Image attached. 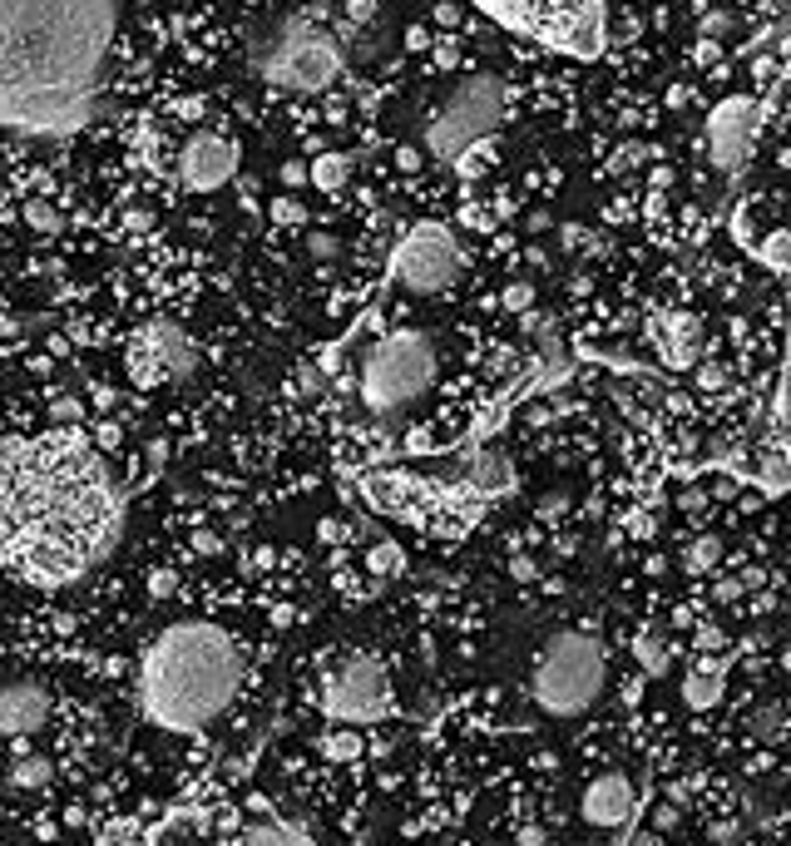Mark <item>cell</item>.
Instances as JSON below:
<instances>
[{
  "label": "cell",
  "instance_id": "obj_49",
  "mask_svg": "<svg viewBox=\"0 0 791 846\" xmlns=\"http://www.w3.org/2000/svg\"><path fill=\"white\" fill-rule=\"evenodd\" d=\"M717 55H723V50H717L713 40H703V45H697V65H717Z\"/></svg>",
  "mask_w": 791,
  "mask_h": 846
},
{
  "label": "cell",
  "instance_id": "obj_48",
  "mask_svg": "<svg viewBox=\"0 0 791 846\" xmlns=\"http://www.w3.org/2000/svg\"><path fill=\"white\" fill-rule=\"evenodd\" d=\"M549 228H554V218H549L544 208H534V213H530V233H549Z\"/></svg>",
  "mask_w": 791,
  "mask_h": 846
},
{
  "label": "cell",
  "instance_id": "obj_34",
  "mask_svg": "<svg viewBox=\"0 0 791 846\" xmlns=\"http://www.w3.org/2000/svg\"><path fill=\"white\" fill-rule=\"evenodd\" d=\"M530 302H534V288H530V282H515V288H505V308L525 312Z\"/></svg>",
  "mask_w": 791,
  "mask_h": 846
},
{
  "label": "cell",
  "instance_id": "obj_36",
  "mask_svg": "<svg viewBox=\"0 0 791 846\" xmlns=\"http://www.w3.org/2000/svg\"><path fill=\"white\" fill-rule=\"evenodd\" d=\"M420 159H426V154H420V144H400V149H396V164L406 169V173H416Z\"/></svg>",
  "mask_w": 791,
  "mask_h": 846
},
{
  "label": "cell",
  "instance_id": "obj_7",
  "mask_svg": "<svg viewBox=\"0 0 791 846\" xmlns=\"http://www.w3.org/2000/svg\"><path fill=\"white\" fill-rule=\"evenodd\" d=\"M470 6L485 10L490 20H500L515 35L539 40V45L574 60H594L609 40L603 0H470Z\"/></svg>",
  "mask_w": 791,
  "mask_h": 846
},
{
  "label": "cell",
  "instance_id": "obj_41",
  "mask_svg": "<svg viewBox=\"0 0 791 846\" xmlns=\"http://www.w3.org/2000/svg\"><path fill=\"white\" fill-rule=\"evenodd\" d=\"M173 109H179V119H199V115H203V109H209V105H203V95H199V99L189 95V99H179V105H173Z\"/></svg>",
  "mask_w": 791,
  "mask_h": 846
},
{
  "label": "cell",
  "instance_id": "obj_10",
  "mask_svg": "<svg viewBox=\"0 0 791 846\" xmlns=\"http://www.w3.org/2000/svg\"><path fill=\"white\" fill-rule=\"evenodd\" d=\"M466 272V253H460L456 233L446 223H410L406 238L396 243L392 253V278L406 292H420V298H436L450 282Z\"/></svg>",
  "mask_w": 791,
  "mask_h": 846
},
{
  "label": "cell",
  "instance_id": "obj_27",
  "mask_svg": "<svg viewBox=\"0 0 791 846\" xmlns=\"http://www.w3.org/2000/svg\"><path fill=\"white\" fill-rule=\"evenodd\" d=\"M267 213H272V223H282V228H302L307 223L302 199H292V193H277V199L267 203Z\"/></svg>",
  "mask_w": 791,
  "mask_h": 846
},
{
  "label": "cell",
  "instance_id": "obj_46",
  "mask_svg": "<svg viewBox=\"0 0 791 846\" xmlns=\"http://www.w3.org/2000/svg\"><path fill=\"white\" fill-rule=\"evenodd\" d=\"M510 575H515V579H534V575H539V569H534V559H525V555H520V559H510Z\"/></svg>",
  "mask_w": 791,
  "mask_h": 846
},
{
  "label": "cell",
  "instance_id": "obj_45",
  "mask_svg": "<svg viewBox=\"0 0 791 846\" xmlns=\"http://www.w3.org/2000/svg\"><path fill=\"white\" fill-rule=\"evenodd\" d=\"M193 549H199V555H218V549H223V539H218V535H209V529H203V535L193 539Z\"/></svg>",
  "mask_w": 791,
  "mask_h": 846
},
{
  "label": "cell",
  "instance_id": "obj_40",
  "mask_svg": "<svg viewBox=\"0 0 791 846\" xmlns=\"http://www.w3.org/2000/svg\"><path fill=\"white\" fill-rule=\"evenodd\" d=\"M629 529H633L639 539H649L653 529H659V520H653V515H629Z\"/></svg>",
  "mask_w": 791,
  "mask_h": 846
},
{
  "label": "cell",
  "instance_id": "obj_42",
  "mask_svg": "<svg viewBox=\"0 0 791 846\" xmlns=\"http://www.w3.org/2000/svg\"><path fill=\"white\" fill-rule=\"evenodd\" d=\"M342 535H346L342 520H322V525H317V539H327V545H332V539H342Z\"/></svg>",
  "mask_w": 791,
  "mask_h": 846
},
{
  "label": "cell",
  "instance_id": "obj_33",
  "mask_svg": "<svg viewBox=\"0 0 791 846\" xmlns=\"http://www.w3.org/2000/svg\"><path fill=\"white\" fill-rule=\"evenodd\" d=\"M697 386H703V392H723L727 372H723V366H703V362H697Z\"/></svg>",
  "mask_w": 791,
  "mask_h": 846
},
{
  "label": "cell",
  "instance_id": "obj_24",
  "mask_svg": "<svg viewBox=\"0 0 791 846\" xmlns=\"http://www.w3.org/2000/svg\"><path fill=\"white\" fill-rule=\"evenodd\" d=\"M717 559H723V539H717V535H697L693 545L683 549V569H687V575H713Z\"/></svg>",
  "mask_w": 791,
  "mask_h": 846
},
{
  "label": "cell",
  "instance_id": "obj_30",
  "mask_svg": "<svg viewBox=\"0 0 791 846\" xmlns=\"http://www.w3.org/2000/svg\"><path fill=\"white\" fill-rule=\"evenodd\" d=\"M79 416H85V401H79V396H55V401H50V421L55 426H75Z\"/></svg>",
  "mask_w": 791,
  "mask_h": 846
},
{
  "label": "cell",
  "instance_id": "obj_1",
  "mask_svg": "<svg viewBox=\"0 0 791 846\" xmlns=\"http://www.w3.org/2000/svg\"><path fill=\"white\" fill-rule=\"evenodd\" d=\"M125 495L85 436L0 441V565L35 585H70L109 555Z\"/></svg>",
  "mask_w": 791,
  "mask_h": 846
},
{
  "label": "cell",
  "instance_id": "obj_21",
  "mask_svg": "<svg viewBox=\"0 0 791 846\" xmlns=\"http://www.w3.org/2000/svg\"><path fill=\"white\" fill-rule=\"evenodd\" d=\"M633 658H639L643 678H663L667 668H673V649H667V639L659 629H643V634H633Z\"/></svg>",
  "mask_w": 791,
  "mask_h": 846
},
{
  "label": "cell",
  "instance_id": "obj_3",
  "mask_svg": "<svg viewBox=\"0 0 791 846\" xmlns=\"http://www.w3.org/2000/svg\"><path fill=\"white\" fill-rule=\"evenodd\" d=\"M243 688V654L228 629L179 619L169 624L139 664V708L163 732H199L228 713Z\"/></svg>",
  "mask_w": 791,
  "mask_h": 846
},
{
  "label": "cell",
  "instance_id": "obj_51",
  "mask_svg": "<svg viewBox=\"0 0 791 846\" xmlns=\"http://www.w3.org/2000/svg\"><path fill=\"white\" fill-rule=\"evenodd\" d=\"M253 565H258V569H272V565H277V555L263 545V549H253Z\"/></svg>",
  "mask_w": 791,
  "mask_h": 846
},
{
  "label": "cell",
  "instance_id": "obj_52",
  "mask_svg": "<svg viewBox=\"0 0 791 846\" xmlns=\"http://www.w3.org/2000/svg\"><path fill=\"white\" fill-rule=\"evenodd\" d=\"M436 20H440V25H456L460 10H456V6H440V10H436Z\"/></svg>",
  "mask_w": 791,
  "mask_h": 846
},
{
  "label": "cell",
  "instance_id": "obj_50",
  "mask_svg": "<svg viewBox=\"0 0 791 846\" xmlns=\"http://www.w3.org/2000/svg\"><path fill=\"white\" fill-rule=\"evenodd\" d=\"M406 45H410V50H426V45H430V35H426L420 25H410V30H406Z\"/></svg>",
  "mask_w": 791,
  "mask_h": 846
},
{
  "label": "cell",
  "instance_id": "obj_26",
  "mask_svg": "<svg viewBox=\"0 0 791 846\" xmlns=\"http://www.w3.org/2000/svg\"><path fill=\"white\" fill-rule=\"evenodd\" d=\"M747 732H752V742H777L782 738V703H767V708L747 722Z\"/></svg>",
  "mask_w": 791,
  "mask_h": 846
},
{
  "label": "cell",
  "instance_id": "obj_2",
  "mask_svg": "<svg viewBox=\"0 0 791 846\" xmlns=\"http://www.w3.org/2000/svg\"><path fill=\"white\" fill-rule=\"evenodd\" d=\"M119 0H0V129L65 139L99 115Z\"/></svg>",
  "mask_w": 791,
  "mask_h": 846
},
{
  "label": "cell",
  "instance_id": "obj_13",
  "mask_svg": "<svg viewBox=\"0 0 791 846\" xmlns=\"http://www.w3.org/2000/svg\"><path fill=\"white\" fill-rule=\"evenodd\" d=\"M238 173V144L223 135H193L179 149V179L189 193H213Z\"/></svg>",
  "mask_w": 791,
  "mask_h": 846
},
{
  "label": "cell",
  "instance_id": "obj_5",
  "mask_svg": "<svg viewBox=\"0 0 791 846\" xmlns=\"http://www.w3.org/2000/svg\"><path fill=\"white\" fill-rule=\"evenodd\" d=\"M609 683V654L603 639L589 629H559L544 639L530 664V698L544 718H579L599 703Z\"/></svg>",
  "mask_w": 791,
  "mask_h": 846
},
{
  "label": "cell",
  "instance_id": "obj_54",
  "mask_svg": "<svg viewBox=\"0 0 791 846\" xmlns=\"http://www.w3.org/2000/svg\"><path fill=\"white\" fill-rule=\"evenodd\" d=\"M243 6H263V0H243Z\"/></svg>",
  "mask_w": 791,
  "mask_h": 846
},
{
  "label": "cell",
  "instance_id": "obj_37",
  "mask_svg": "<svg viewBox=\"0 0 791 846\" xmlns=\"http://www.w3.org/2000/svg\"><path fill=\"white\" fill-rule=\"evenodd\" d=\"M520 846H544V842H549V832H544L539 827V822H525V827H520V837H515Z\"/></svg>",
  "mask_w": 791,
  "mask_h": 846
},
{
  "label": "cell",
  "instance_id": "obj_29",
  "mask_svg": "<svg viewBox=\"0 0 791 846\" xmlns=\"http://www.w3.org/2000/svg\"><path fill=\"white\" fill-rule=\"evenodd\" d=\"M307 253H312L317 263H332L336 253H342V243H336V233H327V228H317V233H307Z\"/></svg>",
  "mask_w": 791,
  "mask_h": 846
},
{
  "label": "cell",
  "instance_id": "obj_25",
  "mask_svg": "<svg viewBox=\"0 0 791 846\" xmlns=\"http://www.w3.org/2000/svg\"><path fill=\"white\" fill-rule=\"evenodd\" d=\"M366 569L382 575V579H392V575L406 569V549H400L396 539H376V545H366Z\"/></svg>",
  "mask_w": 791,
  "mask_h": 846
},
{
  "label": "cell",
  "instance_id": "obj_31",
  "mask_svg": "<svg viewBox=\"0 0 791 846\" xmlns=\"http://www.w3.org/2000/svg\"><path fill=\"white\" fill-rule=\"evenodd\" d=\"M346 20H352L356 30L372 25V20H376V0H346Z\"/></svg>",
  "mask_w": 791,
  "mask_h": 846
},
{
  "label": "cell",
  "instance_id": "obj_44",
  "mask_svg": "<svg viewBox=\"0 0 791 846\" xmlns=\"http://www.w3.org/2000/svg\"><path fill=\"white\" fill-rule=\"evenodd\" d=\"M564 505H569V495H544L539 501V515L549 520V515H564Z\"/></svg>",
  "mask_w": 791,
  "mask_h": 846
},
{
  "label": "cell",
  "instance_id": "obj_43",
  "mask_svg": "<svg viewBox=\"0 0 791 846\" xmlns=\"http://www.w3.org/2000/svg\"><path fill=\"white\" fill-rule=\"evenodd\" d=\"M742 579H723V585H717V599H723V604H733V599H742Z\"/></svg>",
  "mask_w": 791,
  "mask_h": 846
},
{
  "label": "cell",
  "instance_id": "obj_11",
  "mask_svg": "<svg viewBox=\"0 0 791 846\" xmlns=\"http://www.w3.org/2000/svg\"><path fill=\"white\" fill-rule=\"evenodd\" d=\"M129 372L139 376L143 386L189 382V376L199 372V346H193V338L173 318H149L139 332H133Z\"/></svg>",
  "mask_w": 791,
  "mask_h": 846
},
{
  "label": "cell",
  "instance_id": "obj_17",
  "mask_svg": "<svg viewBox=\"0 0 791 846\" xmlns=\"http://www.w3.org/2000/svg\"><path fill=\"white\" fill-rule=\"evenodd\" d=\"M727 698V664H697V668H687L683 674V703L693 713H707V708H717V703Z\"/></svg>",
  "mask_w": 791,
  "mask_h": 846
},
{
  "label": "cell",
  "instance_id": "obj_20",
  "mask_svg": "<svg viewBox=\"0 0 791 846\" xmlns=\"http://www.w3.org/2000/svg\"><path fill=\"white\" fill-rule=\"evenodd\" d=\"M10 788L15 792H45L50 782H55V762L45 758V752H25V758L10 762Z\"/></svg>",
  "mask_w": 791,
  "mask_h": 846
},
{
  "label": "cell",
  "instance_id": "obj_18",
  "mask_svg": "<svg viewBox=\"0 0 791 846\" xmlns=\"http://www.w3.org/2000/svg\"><path fill=\"white\" fill-rule=\"evenodd\" d=\"M356 179V159L346 149H322V154L307 164V183H317L322 193H342Z\"/></svg>",
  "mask_w": 791,
  "mask_h": 846
},
{
  "label": "cell",
  "instance_id": "obj_16",
  "mask_svg": "<svg viewBox=\"0 0 791 846\" xmlns=\"http://www.w3.org/2000/svg\"><path fill=\"white\" fill-rule=\"evenodd\" d=\"M653 342H659V356L673 372H687V366L703 362V332H697L693 312H659Z\"/></svg>",
  "mask_w": 791,
  "mask_h": 846
},
{
  "label": "cell",
  "instance_id": "obj_23",
  "mask_svg": "<svg viewBox=\"0 0 791 846\" xmlns=\"http://www.w3.org/2000/svg\"><path fill=\"white\" fill-rule=\"evenodd\" d=\"M757 263H762L767 272H787L791 268V233L787 228H772L762 243H752Z\"/></svg>",
  "mask_w": 791,
  "mask_h": 846
},
{
  "label": "cell",
  "instance_id": "obj_6",
  "mask_svg": "<svg viewBox=\"0 0 791 846\" xmlns=\"http://www.w3.org/2000/svg\"><path fill=\"white\" fill-rule=\"evenodd\" d=\"M505 79L495 69H470L456 75L436 95L426 125H420V149L440 164H460L470 154V144H480L485 135H495V125L505 119Z\"/></svg>",
  "mask_w": 791,
  "mask_h": 846
},
{
  "label": "cell",
  "instance_id": "obj_35",
  "mask_svg": "<svg viewBox=\"0 0 791 846\" xmlns=\"http://www.w3.org/2000/svg\"><path fill=\"white\" fill-rule=\"evenodd\" d=\"M282 183H287V189H302V183H307V164H302V159H287V164H282Z\"/></svg>",
  "mask_w": 791,
  "mask_h": 846
},
{
  "label": "cell",
  "instance_id": "obj_38",
  "mask_svg": "<svg viewBox=\"0 0 791 846\" xmlns=\"http://www.w3.org/2000/svg\"><path fill=\"white\" fill-rule=\"evenodd\" d=\"M149 589H153V599H169L173 595V569H159V575L149 579Z\"/></svg>",
  "mask_w": 791,
  "mask_h": 846
},
{
  "label": "cell",
  "instance_id": "obj_39",
  "mask_svg": "<svg viewBox=\"0 0 791 846\" xmlns=\"http://www.w3.org/2000/svg\"><path fill=\"white\" fill-rule=\"evenodd\" d=\"M639 159H643V144H629V149H623V154H613V173H623V169H629V164H639Z\"/></svg>",
  "mask_w": 791,
  "mask_h": 846
},
{
  "label": "cell",
  "instance_id": "obj_15",
  "mask_svg": "<svg viewBox=\"0 0 791 846\" xmlns=\"http://www.w3.org/2000/svg\"><path fill=\"white\" fill-rule=\"evenodd\" d=\"M633 778H623V772H603V778H594L589 788H584V822L589 827H623V822L633 817Z\"/></svg>",
  "mask_w": 791,
  "mask_h": 846
},
{
  "label": "cell",
  "instance_id": "obj_28",
  "mask_svg": "<svg viewBox=\"0 0 791 846\" xmlns=\"http://www.w3.org/2000/svg\"><path fill=\"white\" fill-rule=\"evenodd\" d=\"M25 228L55 233V228H60V208H55V203H45V199H30V203H25Z\"/></svg>",
  "mask_w": 791,
  "mask_h": 846
},
{
  "label": "cell",
  "instance_id": "obj_19",
  "mask_svg": "<svg viewBox=\"0 0 791 846\" xmlns=\"http://www.w3.org/2000/svg\"><path fill=\"white\" fill-rule=\"evenodd\" d=\"M233 846H317L312 837H307L297 822H277V817H267L258 822V827H248Z\"/></svg>",
  "mask_w": 791,
  "mask_h": 846
},
{
  "label": "cell",
  "instance_id": "obj_14",
  "mask_svg": "<svg viewBox=\"0 0 791 846\" xmlns=\"http://www.w3.org/2000/svg\"><path fill=\"white\" fill-rule=\"evenodd\" d=\"M50 718V693L35 678H10L0 683V732L6 738H30Z\"/></svg>",
  "mask_w": 791,
  "mask_h": 846
},
{
  "label": "cell",
  "instance_id": "obj_53",
  "mask_svg": "<svg viewBox=\"0 0 791 846\" xmlns=\"http://www.w3.org/2000/svg\"><path fill=\"white\" fill-rule=\"evenodd\" d=\"M667 797H673V802H687V797H693V788H687V782H673V788H667Z\"/></svg>",
  "mask_w": 791,
  "mask_h": 846
},
{
  "label": "cell",
  "instance_id": "obj_9",
  "mask_svg": "<svg viewBox=\"0 0 791 846\" xmlns=\"http://www.w3.org/2000/svg\"><path fill=\"white\" fill-rule=\"evenodd\" d=\"M322 713L336 728H372V722L392 718L396 698H392V678H386L382 658L376 654L342 658L322 683Z\"/></svg>",
  "mask_w": 791,
  "mask_h": 846
},
{
  "label": "cell",
  "instance_id": "obj_8",
  "mask_svg": "<svg viewBox=\"0 0 791 846\" xmlns=\"http://www.w3.org/2000/svg\"><path fill=\"white\" fill-rule=\"evenodd\" d=\"M436 342L426 332H392L362 356V401L376 416H396L436 386Z\"/></svg>",
  "mask_w": 791,
  "mask_h": 846
},
{
  "label": "cell",
  "instance_id": "obj_32",
  "mask_svg": "<svg viewBox=\"0 0 791 846\" xmlns=\"http://www.w3.org/2000/svg\"><path fill=\"white\" fill-rule=\"evenodd\" d=\"M693 644H697V654H713V649H723V629H717V624H697Z\"/></svg>",
  "mask_w": 791,
  "mask_h": 846
},
{
  "label": "cell",
  "instance_id": "obj_4",
  "mask_svg": "<svg viewBox=\"0 0 791 846\" xmlns=\"http://www.w3.org/2000/svg\"><path fill=\"white\" fill-rule=\"evenodd\" d=\"M342 45H336L332 30H322V6L292 10L287 20H277L267 30V40L253 50V69L277 89H292V95H322L342 79Z\"/></svg>",
  "mask_w": 791,
  "mask_h": 846
},
{
  "label": "cell",
  "instance_id": "obj_47",
  "mask_svg": "<svg viewBox=\"0 0 791 846\" xmlns=\"http://www.w3.org/2000/svg\"><path fill=\"white\" fill-rule=\"evenodd\" d=\"M119 441V426L115 421H99V431H95V446H115Z\"/></svg>",
  "mask_w": 791,
  "mask_h": 846
},
{
  "label": "cell",
  "instance_id": "obj_12",
  "mask_svg": "<svg viewBox=\"0 0 791 846\" xmlns=\"http://www.w3.org/2000/svg\"><path fill=\"white\" fill-rule=\"evenodd\" d=\"M757 129H762V99L757 95H727L713 105L707 115V129H703V154L717 173H742V164L752 159V144H757Z\"/></svg>",
  "mask_w": 791,
  "mask_h": 846
},
{
  "label": "cell",
  "instance_id": "obj_22",
  "mask_svg": "<svg viewBox=\"0 0 791 846\" xmlns=\"http://www.w3.org/2000/svg\"><path fill=\"white\" fill-rule=\"evenodd\" d=\"M317 752H322L327 762H356L366 752L362 742V728H332L322 742H317Z\"/></svg>",
  "mask_w": 791,
  "mask_h": 846
}]
</instances>
